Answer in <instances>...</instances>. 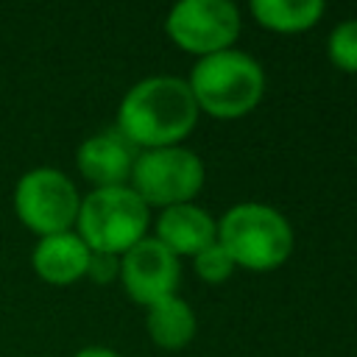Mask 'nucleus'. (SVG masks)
<instances>
[{
    "label": "nucleus",
    "mask_w": 357,
    "mask_h": 357,
    "mask_svg": "<svg viewBox=\"0 0 357 357\" xmlns=\"http://www.w3.org/2000/svg\"><path fill=\"white\" fill-rule=\"evenodd\" d=\"M78 237L89 251L123 257L131 245L145 237L148 229V204L128 187H98L78 206Z\"/></svg>",
    "instance_id": "nucleus-3"
},
{
    "label": "nucleus",
    "mask_w": 357,
    "mask_h": 357,
    "mask_svg": "<svg viewBox=\"0 0 357 357\" xmlns=\"http://www.w3.org/2000/svg\"><path fill=\"white\" fill-rule=\"evenodd\" d=\"M165 25L178 47L204 59L229 50L240 33V14L229 0H181L170 8Z\"/></svg>",
    "instance_id": "nucleus-7"
},
{
    "label": "nucleus",
    "mask_w": 357,
    "mask_h": 357,
    "mask_svg": "<svg viewBox=\"0 0 357 357\" xmlns=\"http://www.w3.org/2000/svg\"><path fill=\"white\" fill-rule=\"evenodd\" d=\"M204 184L201 159L181 145L151 148L137 153L131 167V190L148 206H176L187 204Z\"/></svg>",
    "instance_id": "nucleus-6"
},
{
    "label": "nucleus",
    "mask_w": 357,
    "mask_h": 357,
    "mask_svg": "<svg viewBox=\"0 0 357 357\" xmlns=\"http://www.w3.org/2000/svg\"><path fill=\"white\" fill-rule=\"evenodd\" d=\"M31 265L36 276L47 284H73L81 276H86L89 248L73 229L47 234V237H39V243L33 245Z\"/></svg>",
    "instance_id": "nucleus-10"
},
{
    "label": "nucleus",
    "mask_w": 357,
    "mask_h": 357,
    "mask_svg": "<svg viewBox=\"0 0 357 357\" xmlns=\"http://www.w3.org/2000/svg\"><path fill=\"white\" fill-rule=\"evenodd\" d=\"M251 14L257 17L259 25L279 31V33H298L307 31L310 25H315L324 14V3L321 0H298V3H287V0H254L251 3Z\"/></svg>",
    "instance_id": "nucleus-13"
},
{
    "label": "nucleus",
    "mask_w": 357,
    "mask_h": 357,
    "mask_svg": "<svg viewBox=\"0 0 357 357\" xmlns=\"http://www.w3.org/2000/svg\"><path fill=\"white\" fill-rule=\"evenodd\" d=\"M329 59L340 70L357 73V20H343L329 33Z\"/></svg>",
    "instance_id": "nucleus-14"
},
{
    "label": "nucleus",
    "mask_w": 357,
    "mask_h": 357,
    "mask_svg": "<svg viewBox=\"0 0 357 357\" xmlns=\"http://www.w3.org/2000/svg\"><path fill=\"white\" fill-rule=\"evenodd\" d=\"M198 109L209 112L212 117H243L251 112L265 89L262 67L240 50H220L204 56L187 81Z\"/></svg>",
    "instance_id": "nucleus-2"
},
{
    "label": "nucleus",
    "mask_w": 357,
    "mask_h": 357,
    "mask_svg": "<svg viewBox=\"0 0 357 357\" xmlns=\"http://www.w3.org/2000/svg\"><path fill=\"white\" fill-rule=\"evenodd\" d=\"M11 204L20 223L28 231L47 237V234L70 231L75 226L81 195L73 178H67L61 170L33 167L17 178Z\"/></svg>",
    "instance_id": "nucleus-5"
},
{
    "label": "nucleus",
    "mask_w": 357,
    "mask_h": 357,
    "mask_svg": "<svg viewBox=\"0 0 357 357\" xmlns=\"http://www.w3.org/2000/svg\"><path fill=\"white\" fill-rule=\"evenodd\" d=\"M86 276L95 282H112L114 276H120V259L114 254H100V251H89V265H86Z\"/></svg>",
    "instance_id": "nucleus-16"
},
{
    "label": "nucleus",
    "mask_w": 357,
    "mask_h": 357,
    "mask_svg": "<svg viewBox=\"0 0 357 357\" xmlns=\"http://www.w3.org/2000/svg\"><path fill=\"white\" fill-rule=\"evenodd\" d=\"M145 326H148V335L156 346L181 349L195 335V315H192L187 301H181L178 296H167V298L148 307Z\"/></svg>",
    "instance_id": "nucleus-12"
},
{
    "label": "nucleus",
    "mask_w": 357,
    "mask_h": 357,
    "mask_svg": "<svg viewBox=\"0 0 357 357\" xmlns=\"http://www.w3.org/2000/svg\"><path fill=\"white\" fill-rule=\"evenodd\" d=\"M120 279L137 304H156L173 296L178 284V257L170 254L156 237H142L120 257Z\"/></svg>",
    "instance_id": "nucleus-8"
},
{
    "label": "nucleus",
    "mask_w": 357,
    "mask_h": 357,
    "mask_svg": "<svg viewBox=\"0 0 357 357\" xmlns=\"http://www.w3.org/2000/svg\"><path fill=\"white\" fill-rule=\"evenodd\" d=\"M218 243L234 265L271 271L293 251V229L282 212L265 204H237L218 223Z\"/></svg>",
    "instance_id": "nucleus-4"
},
{
    "label": "nucleus",
    "mask_w": 357,
    "mask_h": 357,
    "mask_svg": "<svg viewBox=\"0 0 357 357\" xmlns=\"http://www.w3.org/2000/svg\"><path fill=\"white\" fill-rule=\"evenodd\" d=\"M73 357H123V354H117L114 349H106V346H86V349L75 351Z\"/></svg>",
    "instance_id": "nucleus-17"
},
{
    "label": "nucleus",
    "mask_w": 357,
    "mask_h": 357,
    "mask_svg": "<svg viewBox=\"0 0 357 357\" xmlns=\"http://www.w3.org/2000/svg\"><path fill=\"white\" fill-rule=\"evenodd\" d=\"M137 159V148L114 128L100 131L89 139H84L75 151L78 173L98 187H120L126 178H131V167Z\"/></svg>",
    "instance_id": "nucleus-9"
},
{
    "label": "nucleus",
    "mask_w": 357,
    "mask_h": 357,
    "mask_svg": "<svg viewBox=\"0 0 357 357\" xmlns=\"http://www.w3.org/2000/svg\"><path fill=\"white\" fill-rule=\"evenodd\" d=\"M231 271H234V259L218 240L195 254V273L206 282H223L231 276Z\"/></svg>",
    "instance_id": "nucleus-15"
},
{
    "label": "nucleus",
    "mask_w": 357,
    "mask_h": 357,
    "mask_svg": "<svg viewBox=\"0 0 357 357\" xmlns=\"http://www.w3.org/2000/svg\"><path fill=\"white\" fill-rule=\"evenodd\" d=\"M198 120V103L187 81L153 75L134 84L117 109V131L134 148L178 145Z\"/></svg>",
    "instance_id": "nucleus-1"
},
{
    "label": "nucleus",
    "mask_w": 357,
    "mask_h": 357,
    "mask_svg": "<svg viewBox=\"0 0 357 357\" xmlns=\"http://www.w3.org/2000/svg\"><path fill=\"white\" fill-rule=\"evenodd\" d=\"M156 240L170 254H198L218 240V223L192 204L167 206L156 220Z\"/></svg>",
    "instance_id": "nucleus-11"
}]
</instances>
